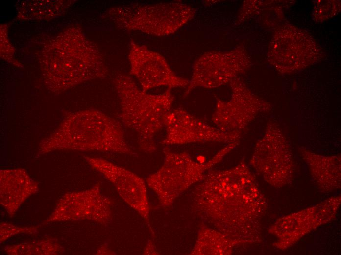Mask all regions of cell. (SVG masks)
<instances>
[{
    "label": "cell",
    "instance_id": "cell-1",
    "mask_svg": "<svg viewBox=\"0 0 341 255\" xmlns=\"http://www.w3.org/2000/svg\"><path fill=\"white\" fill-rule=\"evenodd\" d=\"M193 213L202 223L238 245L261 241L265 198L244 161L225 170H209L191 193Z\"/></svg>",
    "mask_w": 341,
    "mask_h": 255
},
{
    "label": "cell",
    "instance_id": "cell-2",
    "mask_svg": "<svg viewBox=\"0 0 341 255\" xmlns=\"http://www.w3.org/2000/svg\"><path fill=\"white\" fill-rule=\"evenodd\" d=\"M63 150L135 154L121 123L94 109L66 114L56 129L40 142L37 155Z\"/></svg>",
    "mask_w": 341,
    "mask_h": 255
},
{
    "label": "cell",
    "instance_id": "cell-3",
    "mask_svg": "<svg viewBox=\"0 0 341 255\" xmlns=\"http://www.w3.org/2000/svg\"><path fill=\"white\" fill-rule=\"evenodd\" d=\"M120 100V118L137 136L139 149L147 153L156 150L155 137L164 126L167 114L172 109L174 97L171 89L161 94L143 91L132 78L118 73L113 80Z\"/></svg>",
    "mask_w": 341,
    "mask_h": 255
},
{
    "label": "cell",
    "instance_id": "cell-4",
    "mask_svg": "<svg viewBox=\"0 0 341 255\" xmlns=\"http://www.w3.org/2000/svg\"><path fill=\"white\" fill-rule=\"evenodd\" d=\"M239 143H228L204 162L195 161L187 152H175L165 146L162 165L146 179L147 185L156 195L158 206L163 208L170 206L191 186L201 181L206 173L221 162Z\"/></svg>",
    "mask_w": 341,
    "mask_h": 255
},
{
    "label": "cell",
    "instance_id": "cell-5",
    "mask_svg": "<svg viewBox=\"0 0 341 255\" xmlns=\"http://www.w3.org/2000/svg\"><path fill=\"white\" fill-rule=\"evenodd\" d=\"M195 13L194 7L181 2L132 3L110 8L105 17L122 30L164 36L178 31Z\"/></svg>",
    "mask_w": 341,
    "mask_h": 255
},
{
    "label": "cell",
    "instance_id": "cell-6",
    "mask_svg": "<svg viewBox=\"0 0 341 255\" xmlns=\"http://www.w3.org/2000/svg\"><path fill=\"white\" fill-rule=\"evenodd\" d=\"M256 172L275 187L292 182L294 161L291 146L280 126L270 121L257 142L250 161Z\"/></svg>",
    "mask_w": 341,
    "mask_h": 255
},
{
    "label": "cell",
    "instance_id": "cell-7",
    "mask_svg": "<svg viewBox=\"0 0 341 255\" xmlns=\"http://www.w3.org/2000/svg\"><path fill=\"white\" fill-rule=\"evenodd\" d=\"M251 65L250 56L242 47L226 51L206 52L194 62L192 77L183 97L195 88L212 89L229 84Z\"/></svg>",
    "mask_w": 341,
    "mask_h": 255
},
{
    "label": "cell",
    "instance_id": "cell-8",
    "mask_svg": "<svg viewBox=\"0 0 341 255\" xmlns=\"http://www.w3.org/2000/svg\"><path fill=\"white\" fill-rule=\"evenodd\" d=\"M322 51L308 33L287 25L275 32L268 51L269 62L288 74L319 61Z\"/></svg>",
    "mask_w": 341,
    "mask_h": 255
},
{
    "label": "cell",
    "instance_id": "cell-9",
    "mask_svg": "<svg viewBox=\"0 0 341 255\" xmlns=\"http://www.w3.org/2000/svg\"><path fill=\"white\" fill-rule=\"evenodd\" d=\"M231 96L228 101L216 97L212 119L222 131L242 135L260 113L271 110V104L253 93L238 77L229 83Z\"/></svg>",
    "mask_w": 341,
    "mask_h": 255
},
{
    "label": "cell",
    "instance_id": "cell-10",
    "mask_svg": "<svg viewBox=\"0 0 341 255\" xmlns=\"http://www.w3.org/2000/svg\"><path fill=\"white\" fill-rule=\"evenodd\" d=\"M112 204L111 199L101 192L97 183L87 190L65 194L43 224L88 220L107 225L112 221Z\"/></svg>",
    "mask_w": 341,
    "mask_h": 255
},
{
    "label": "cell",
    "instance_id": "cell-11",
    "mask_svg": "<svg viewBox=\"0 0 341 255\" xmlns=\"http://www.w3.org/2000/svg\"><path fill=\"white\" fill-rule=\"evenodd\" d=\"M128 57L129 74L137 78L143 91L160 86L187 87L189 84V80L177 75L161 54L133 39Z\"/></svg>",
    "mask_w": 341,
    "mask_h": 255
},
{
    "label": "cell",
    "instance_id": "cell-12",
    "mask_svg": "<svg viewBox=\"0 0 341 255\" xmlns=\"http://www.w3.org/2000/svg\"><path fill=\"white\" fill-rule=\"evenodd\" d=\"M166 135L161 142L168 146L191 143L240 141L241 135L222 131L182 108L171 109L164 120Z\"/></svg>",
    "mask_w": 341,
    "mask_h": 255
},
{
    "label": "cell",
    "instance_id": "cell-13",
    "mask_svg": "<svg viewBox=\"0 0 341 255\" xmlns=\"http://www.w3.org/2000/svg\"><path fill=\"white\" fill-rule=\"evenodd\" d=\"M88 164L116 188L120 197L150 224V206L146 182L136 173L100 157L85 156Z\"/></svg>",
    "mask_w": 341,
    "mask_h": 255
},
{
    "label": "cell",
    "instance_id": "cell-14",
    "mask_svg": "<svg viewBox=\"0 0 341 255\" xmlns=\"http://www.w3.org/2000/svg\"><path fill=\"white\" fill-rule=\"evenodd\" d=\"M341 203V197L334 196L313 207L284 217L272 225L270 232L277 236L275 245L286 249L303 236L335 216Z\"/></svg>",
    "mask_w": 341,
    "mask_h": 255
},
{
    "label": "cell",
    "instance_id": "cell-15",
    "mask_svg": "<svg viewBox=\"0 0 341 255\" xmlns=\"http://www.w3.org/2000/svg\"><path fill=\"white\" fill-rule=\"evenodd\" d=\"M0 204L12 216L29 196L38 190V183L22 168L0 171Z\"/></svg>",
    "mask_w": 341,
    "mask_h": 255
},
{
    "label": "cell",
    "instance_id": "cell-16",
    "mask_svg": "<svg viewBox=\"0 0 341 255\" xmlns=\"http://www.w3.org/2000/svg\"><path fill=\"white\" fill-rule=\"evenodd\" d=\"M299 153L317 186L324 192H332L341 187V155L324 156L304 148Z\"/></svg>",
    "mask_w": 341,
    "mask_h": 255
},
{
    "label": "cell",
    "instance_id": "cell-17",
    "mask_svg": "<svg viewBox=\"0 0 341 255\" xmlns=\"http://www.w3.org/2000/svg\"><path fill=\"white\" fill-rule=\"evenodd\" d=\"M238 245L219 231L201 223L191 255H230Z\"/></svg>",
    "mask_w": 341,
    "mask_h": 255
},
{
    "label": "cell",
    "instance_id": "cell-18",
    "mask_svg": "<svg viewBox=\"0 0 341 255\" xmlns=\"http://www.w3.org/2000/svg\"><path fill=\"white\" fill-rule=\"evenodd\" d=\"M4 251L9 255H56L64 250L56 240L47 239L8 245Z\"/></svg>",
    "mask_w": 341,
    "mask_h": 255
},
{
    "label": "cell",
    "instance_id": "cell-19",
    "mask_svg": "<svg viewBox=\"0 0 341 255\" xmlns=\"http://www.w3.org/2000/svg\"><path fill=\"white\" fill-rule=\"evenodd\" d=\"M315 3L313 17L317 21L331 18L340 10V1L335 0H318Z\"/></svg>",
    "mask_w": 341,
    "mask_h": 255
},
{
    "label": "cell",
    "instance_id": "cell-20",
    "mask_svg": "<svg viewBox=\"0 0 341 255\" xmlns=\"http://www.w3.org/2000/svg\"><path fill=\"white\" fill-rule=\"evenodd\" d=\"M38 227H18L6 222L0 223V243L20 234H35Z\"/></svg>",
    "mask_w": 341,
    "mask_h": 255
},
{
    "label": "cell",
    "instance_id": "cell-21",
    "mask_svg": "<svg viewBox=\"0 0 341 255\" xmlns=\"http://www.w3.org/2000/svg\"><path fill=\"white\" fill-rule=\"evenodd\" d=\"M262 2L258 0L244 1L238 16L239 21L244 20L255 15L260 10Z\"/></svg>",
    "mask_w": 341,
    "mask_h": 255
},
{
    "label": "cell",
    "instance_id": "cell-22",
    "mask_svg": "<svg viewBox=\"0 0 341 255\" xmlns=\"http://www.w3.org/2000/svg\"><path fill=\"white\" fill-rule=\"evenodd\" d=\"M154 245L150 241L145 248V254H157Z\"/></svg>",
    "mask_w": 341,
    "mask_h": 255
}]
</instances>
